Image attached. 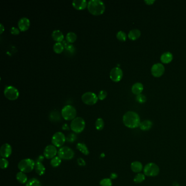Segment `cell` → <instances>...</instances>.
I'll list each match as a JSON object with an SVG mask.
<instances>
[{
    "mask_svg": "<svg viewBox=\"0 0 186 186\" xmlns=\"http://www.w3.org/2000/svg\"><path fill=\"white\" fill-rule=\"evenodd\" d=\"M123 72L120 68L118 67L113 68L110 72V77L115 82H118L122 78Z\"/></svg>",
    "mask_w": 186,
    "mask_h": 186,
    "instance_id": "cell-12",
    "label": "cell"
},
{
    "mask_svg": "<svg viewBox=\"0 0 186 186\" xmlns=\"http://www.w3.org/2000/svg\"><path fill=\"white\" fill-rule=\"evenodd\" d=\"M57 153L56 147L53 145H50L45 147L44 151V156L47 159H53L56 157Z\"/></svg>",
    "mask_w": 186,
    "mask_h": 186,
    "instance_id": "cell-14",
    "label": "cell"
},
{
    "mask_svg": "<svg viewBox=\"0 0 186 186\" xmlns=\"http://www.w3.org/2000/svg\"><path fill=\"white\" fill-rule=\"evenodd\" d=\"M131 170L135 173H140L141 171L143 170V166L141 162L135 161L132 163L131 165Z\"/></svg>",
    "mask_w": 186,
    "mask_h": 186,
    "instance_id": "cell-18",
    "label": "cell"
},
{
    "mask_svg": "<svg viewBox=\"0 0 186 186\" xmlns=\"http://www.w3.org/2000/svg\"><path fill=\"white\" fill-rule=\"evenodd\" d=\"M136 100L140 103H144L146 101V97L145 95L143 94H140L137 95L136 97Z\"/></svg>",
    "mask_w": 186,
    "mask_h": 186,
    "instance_id": "cell-37",
    "label": "cell"
},
{
    "mask_svg": "<svg viewBox=\"0 0 186 186\" xmlns=\"http://www.w3.org/2000/svg\"><path fill=\"white\" fill-rule=\"evenodd\" d=\"M76 138L77 137L76 134L70 133L66 137V140L70 143H73L74 141H76Z\"/></svg>",
    "mask_w": 186,
    "mask_h": 186,
    "instance_id": "cell-36",
    "label": "cell"
},
{
    "mask_svg": "<svg viewBox=\"0 0 186 186\" xmlns=\"http://www.w3.org/2000/svg\"><path fill=\"white\" fill-rule=\"evenodd\" d=\"M76 149H79L82 154L85 155H87L89 154V151L88 148L86 145L84 143H78L76 145Z\"/></svg>",
    "mask_w": 186,
    "mask_h": 186,
    "instance_id": "cell-26",
    "label": "cell"
},
{
    "mask_svg": "<svg viewBox=\"0 0 186 186\" xmlns=\"http://www.w3.org/2000/svg\"><path fill=\"white\" fill-rule=\"evenodd\" d=\"M141 35V32L139 29H133L129 31L128 33V38L132 41H135L139 38Z\"/></svg>",
    "mask_w": 186,
    "mask_h": 186,
    "instance_id": "cell-23",
    "label": "cell"
},
{
    "mask_svg": "<svg viewBox=\"0 0 186 186\" xmlns=\"http://www.w3.org/2000/svg\"><path fill=\"white\" fill-rule=\"evenodd\" d=\"M145 180V175L144 174L138 173L135 175L134 178L133 179V181L136 183H140L143 182Z\"/></svg>",
    "mask_w": 186,
    "mask_h": 186,
    "instance_id": "cell-30",
    "label": "cell"
},
{
    "mask_svg": "<svg viewBox=\"0 0 186 186\" xmlns=\"http://www.w3.org/2000/svg\"><path fill=\"white\" fill-rule=\"evenodd\" d=\"M117 175L116 174H115V173H112V174H111V178H112V179H115V178H117Z\"/></svg>",
    "mask_w": 186,
    "mask_h": 186,
    "instance_id": "cell-42",
    "label": "cell"
},
{
    "mask_svg": "<svg viewBox=\"0 0 186 186\" xmlns=\"http://www.w3.org/2000/svg\"><path fill=\"white\" fill-rule=\"evenodd\" d=\"M61 163V159L59 156L53 158L50 162L51 166L54 168L59 166Z\"/></svg>",
    "mask_w": 186,
    "mask_h": 186,
    "instance_id": "cell-32",
    "label": "cell"
},
{
    "mask_svg": "<svg viewBox=\"0 0 186 186\" xmlns=\"http://www.w3.org/2000/svg\"><path fill=\"white\" fill-rule=\"evenodd\" d=\"M10 33L13 35H18L20 33V30L17 27H12L10 30Z\"/></svg>",
    "mask_w": 186,
    "mask_h": 186,
    "instance_id": "cell-39",
    "label": "cell"
},
{
    "mask_svg": "<svg viewBox=\"0 0 186 186\" xmlns=\"http://www.w3.org/2000/svg\"><path fill=\"white\" fill-rule=\"evenodd\" d=\"M107 92L105 90H101L98 93V97L100 100H103L106 98Z\"/></svg>",
    "mask_w": 186,
    "mask_h": 186,
    "instance_id": "cell-38",
    "label": "cell"
},
{
    "mask_svg": "<svg viewBox=\"0 0 186 186\" xmlns=\"http://www.w3.org/2000/svg\"><path fill=\"white\" fill-rule=\"evenodd\" d=\"M87 8L92 14L98 15L104 13L105 7L104 2L100 0H90L87 3Z\"/></svg>",
    "mask_w": 186,
    "mask_h": 186,
    "instance_id": "cell-2",
    "label": "cell"
},
{
    "mask_svg": "<svg viewBox=\"0 0 186 186\" xmlns=\"http://www.w3.org/2000/svg\"><path fill=\"white\" fill-rule=\"evenodd\" d=\"M44 159V156L39 155L38 157L35 161V171L38 175L40 176L43 175L45 172V168L44 166L42 163V162Z\"/></svg>",
    "mask_w": 186,
    "mask_h": 186,
    "instance_id": "cell-11",
    "label": "cell"
},
{
    "mask_svg": "<svg viewBox=\"0 0 186 186\" xmlns=\"http://www.w3.org/2000/svg\"><path fill=\"white\" fill-rule=\"evenodd\" d=\"M85 127V122L84 119L77 117L73 119L70 123V129L73 131L74 133H80L84 131Z\"/></svg>",
    "mask_w": 186,
    "mask_h": 186,
    "instance_id": "cell-4",
    "label": "cell"
},
{
    "mask_svg": "<svg viewBox=\"0 0 186 186\" xmlns=\"http://www.w3.org/2000/svg\"><path fill=\"white\" fill-rule=\"evenodd\" d=\"M151 71L152 76L155 77H160L164 73L165 68L162 64L157 63L152 65Z\"/></svg>",
    "mask_w": 186,
    "mask_h": 186,
    "instance_id": "cell-13",
    "label": "cell"
},
{
    "mask_svg": "<svg viewBox=\"0 0 186 186\" xmlns=\"http://www.w3.org/2000/svg\"><path fill=\"white\" fill-rule=\"evenodd\" d=\"M53 49L54 51H55L56 53H61L62 52L64 51V45L61 42H56L54 45Z\"/></svg>",
    "mask_w": 186,
    "mask_h": 186,
    "instance_id": "cell-27",
    "label": "cell"
},
{
    "mask_svg": "<svg viewBox=\"0 0 186 186\" xmlns=\"http://www.w3.org/2000/svg\"><path fill=\"white\" fill-rule=\"evenodd\" d=\"M52 37L55 41L57 42H60L63 41L64 39V36L63 33L59 30H55L52 33Z\"/></svg>",
    "mask_w": 186,
    "mask_h": 186,
    "instance_id": "cell-21",
    "label": "cell"
},
{
    "mask_svg": "<svg viewBox=\"0 0 186 186\" xmlns=\"http://www.w3.org/2000/svg\"><path fill=\"white\" fill-rule=\"evenodd\" d=\"M155 2V1H154V0H145V2L147 4H152V3H154V2Z\"/></svg>",
    "mask_w": 186,
    "mask_h": 186,
    "instance_id": "cell-41",
    "label": "cell"
},
{
    "mask_svg": "<svg viewBox=\"0 0 186 186\" xmlns=\"http://www.w3.org/2000/svg\"><path fill=\"white\" fill-rule=\"evenodd\" d=\"M77 38V36L76 33L73 32H70L66 35V40L69 43H73L76 41Z\"/></svg>",
    "mask_w": 186,
    "mask_h": 186,
    "instance_id": "cell-29",
    "label": "cell"
},
{
    "mask_svg": "<svg viewBox=\"0 0 186 186\" xmlns=\"http://www.w3.org/2000/svg\"><path fill=\"white\" fill-rule=\"evenodd\" d=\"M19 29L21 31H25L29 29L30 25V21L26 17H23L19 19L18 23Z\"/></svg>",
    "mask_w": 186,
    "mask_h": 186,
    "instance_id": "cell-16",
    "label": "cell"
},
{
    "mask_svg": "<svg viewBox=\"0 0 186 186\" xmlns=\"http://www.w3.org/2000/svg\"><path fill=\"white\" fill-rule=\"evenodd\" d=\"M35 162L30 158H26L21 160L18 164L19 169L24 173L32 172L35 169Z\"/></svg>",
    "mask_w": 186,
    "mask_h": 186,
    "instance_id": "cell-3",
    "label": "cell"
},
{
    "mask_svg": "<svg viewBox=\"0 0 186 186\" xmlns=\"http://www.w3.org/2000/svg\"><path fill=\"white\" fill-rule=\"evenodd\" d=\"M77 162H78V164L80 166H84L86 165V162L84 161L83 159H82L81 158H78L77 160Z\"/></svg>",
    "mask_w": 186,
    "mask_h": 186,
    "instance_id": "cell-40",
    "label": "cell"
},
{
    "mask_svg": "<svg viewBox=\"0 0 186 186\" xmlns=\"http://www.w3.org/2000/svg\"><path fill=\"white\" fill-rule=\"evenodd\" d=\"M123 122L126 127L133 129L139 127L141 121L137 113L132 111H129L123 115Z\"/></svg>",
    "mask_w": 186,
    "mask_h": 186,
    "instance_id": "cell-1",
    "label": "cell"
},
{
    "mask_svg": "<svg viewBox=\"0 0 186 186\" xmlns=\"http://www.w3.org/2000/svg\"><path fill=\"white\" fill-rule=\"evenodd\" d=\"M98 97L94 92H86L82 95V102L87 105H93L96 103Z\"/></svg>",
    "mask_w": 186,
    "mask_h": 186,
    "instance_id": "cell-9",
    "label": "cell"
},
{
    "mask_svg": "<svg viewBox=\"0 0 186 186\" xmlns=\"http://www.w3.org/2000/svg\"><path fill=\"white\" fill-rule=\"evenodd\" d=\"M16 178L18 181L22 184H24L28 181L26 175L23 172H18L16 174Z\"/></svg>",
    "mask_w": 186,
    "mask_h": 186,
    "instance_id": "cell-24",
    "label": "cell"
},
{
    "mask_svg": "<svg viewBox=\"0 0 186 186\" xmlns=\"http://www.w3.org/2000/svg\"><path fill=\"white\" fill-rule=\"evenodd\" d=\"M62 128H63L64 130H68L69 128H68V126L67 124H65L64 126H63V127H62Z\"/></svg>",
    "mask_w": 186,
    "mask_h": 186,
    "instance_id": "cell-44",
    "label": "cell"
},
{
    "mask_svg": "<svg viewBox=\"0 0 186 186\" xmlns=\"http://www.w3.org/2000/svg\"><path fill=\"white\" fill-rule=\"evenodd\" d=\"M58 155L61 160H70L74 156L73 150L68 146L62 147L58 152Z\"/></svg>",
    "mask_w": 186,
    "mask_h": 186,
    "instance_id": "cell-7",
    "label": "cell"
},
{
    "mask_svg": "<svg viewBox=\"0 0 186 186\" xmlns=\"http://www.w3.org/2000/svg\"><path fill=\"white\" fill-rule=\"evenodd\" d=\"M144 86L141 82H136L133 84V86L132 87V91L134 94L137 96L139 94H141V92L143 91Z\"/></svg>",
    "mask_w": 186,
    "mask_h": 186,
    "instance_id": "cell-19",
    "label": "cell"
},
{
    "mask_svg": "<svg viewBox=\"0 0 186 186\" xmlns=\"http://www.w3.org/2000/svg\"><path fill=\"white\" fill-rule=\"evenodd\" d=\"M62 116L65 120H73L76 118V111L74 106L67 105L64 106L61 111Z\"/></svg>",
    "mask_w": 186,
    "mask_h": 186,
    "instance_id": "cell-5",
    "label": "cell"
},
{
    "mask_svg": "<svg viewBox=\"0 0 186 186\" xmlns=\"http://www.w3.org/2000/svg\"><path fill=\"white\" fill-rule=\"evenodd\" d=\"M26 186H42V185L39 180L36 178H32L27 182Z\"/></svg>",
    "mask_w": 186,
    "mask_h": 186,
    "instance_id": "cell-28",
    "label": "cell"
},
{
    "mask_svg": "<svg viewBox=\"0 0 186 186\" xmlns=\"http://www.w3.org/2000/svg\"><path fill=\"white\" fill-rule=\"evenodd\" d=\"M100 185L101 186H112L113 183L110 178H104L100 181Z\"/></svg>",
    "mask_w": 186,
    "mask_h": 186,
    "instance_id": "cell-34",
    "label": "cell"
},
{
    "mask_svg": "<svg viewBox=\"0 0 186 186\" xmlns=\"http://www.w3.org/2000/svg\"><path fill=\"white\" fill-rule=\"evenodd\" d=\"M87 3L86 0H73L72 2L73 6L78 10L85 9L87 6Z\"/></svg>",
    "mask_w": 186,
    "mask_h": 186,
    "instance_id": "cell-17",
    "label": "cell"
},
{
    "mask_svg": "<svg viewBox=\"0 0 186 186\" xmlns=\"http://www.w3.org/2000/svg\"><path fill=\"white\" fill-rule=\"evenodd\" d=\"M173 55L170 52L164 53L161 56V61L164 64H169L172 60Z\"/></svg>",
    "mask_w": 186,
    "mask_h": 186,
    "instance_id": "cell-20",
    "label": "cell"
},
{
    "mask_svg": "<svg viewBox=\"0 0 186 186\" xmlns=\"http://www.w3.org/2000/svg\"><path fill=\"white\" fill-rule=\"evenodd\" d=\"M116 37L120 41L124 42V41H126V40L127 35H126L125 32L122 31H120L117 33Z\"/></svg>",
    "mask_w": 186,
    "mask_h": 186,
    "instance_id": "cell-33",
    "label": "cell"
},
{
    "mask_svg": "<svg viewBox=\"0 0 186 186\" xmlns=\"http://www.w3.org/2000/svg\"><path fill=\"white\" fill-rule=\"evenodd\" d=\"M152 126H153L152 122L150 120H144L141 122L139 127L142 131H149L151 128Z\"/></svg>",
    "mask_w": 186,
    "mask_h": 186,
    "instance_id": "cell-22",
    "label": "cell"
},
{
    "mask_svg": "<svg viewBox=\"0 0 186 186\" xmlns=\"http://www.w3.org/2000/svg\"><path fill=\"white\" fill-rule=\"evenodd\" d=\"M95 126H96V128L98 131L102 130L104 127V122L103 121V120L102 118H98L96 121Z\"/></svg>",
    "mask_w": 186,
    "mask_h": 186,
    "instance_id": "cell-31",
    "label": "cell"
},
{
    "mask_svg": "<svg viewBox=\"0 0 186 186\" xmlns=\"http://www.w3.org/2000/svg\"><path fill=\"white\" fill-rule=\"evenodd\" d=\"M4 94L9 100H15L19 96V91L14 86H8L4 88Z\"/></svg>",
    "mask_w": 186,
    "mask_h": 186,
    "instance_id": "cell-8",
    "label": "cell"
},
{
    "mask_svg": "<svg viewBox=\"0 0 186 186\" xmlns=\"http://www.w3.org/2000/svg\"><path fill=\"white\" fill-rule=\"evenodd\" d=\"M4 31V27L3 25L1 24H0V33H2V32Z\"/></svg>",
    "mask_w": 186,
    "mask_h": 186,
    "instance_id": "cell-43",
    "label": "cell"
},
{
    "mask_svg": "<svg viewBox=\"0 0 186 186\" xmlns=\"http://www.w3.org/2000/svg\"><path fill=\"white\" fill-rule=\"evenodd\" d=\"M50 120L53 122H58L61 120V115L58 111L53 110L51 111L50 116Z\"/></svg>",
    "mask_w": 186,
    "mask_h": 186,
    "instance_id": "cell-25",
    "label": "cell"
},
{
    "mask_svg": "<svg viewBox=\"0 0 186 186\" xmlns=\"http://www.w3.org/2000/svg\"><path fill=\"white\" fill-rule=\"evenodd\" d=\"M9 166V162L6 158H2L0 160V167L2 169H6Z\"/></svg>",
    "mask_w": 186,
    "mask_h": 186,
    "instance_id": "cell-35",
    "label": "cell"
},
{
    "mask_svg": "<svg viewBox=\"0 0 186 186\" xmlns=\"http://www.w3.org/2000/svg\"><path fill=\"white\" fill-rule=\"evenodd\" d=\"M12 153V149L11 146L8 144H4L1 147L0 155L2 158H6L11 155Z\"/></svg>",
    "mask_w": 186,
    "mask_h": 186,
    "instance_id": "cell-15",
    "label": "cell"
},
{
    "mask_svg": "<svg viewBox=\"0 0 186 186\" xmlns=\"http://www.w3.org/2000/svg\"><path fill=\"white\" fill-rule=\"evenodd\" d=\"M144 174L149 177H155L160 173L159 166L154 163H149L146 165L143 169Z\"/></svg>",
    "mask_w": 186,
    "mask_h": 186,
    "instance_id": "cell-6",
    "label": "cell"
},
{
    "mask_svg": "<svg viewBox=\"0 0 186 186\" xmlns=\"http://www.w3.org/2000/svg\"><path fill=\"white\" fill-rule=\"evenodd\" d=\"M65 135L60 132L55 133L52 137V143L55 147H61L65 143Z\"/></svg>",
    "mask_w": 186,
    "mask_h": 186,
    "instance_id": "cell-10",
    "label": "cell"
}]
</instances>
